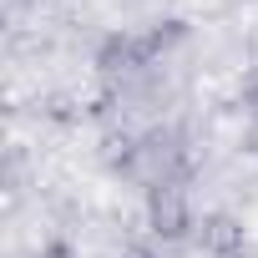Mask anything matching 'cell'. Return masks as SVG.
<instances>
[{"mask_svg": "<svg viewBox=\"0 0 258 258\" xmlns=\"http://www.w3.org/2000/svg\"><path fill=\"white\" fill-rule=\"evenodd\" d=\"M152 223H157V233H182L187 228V203H182V192L172 182L152 187Z\"/></svg>", "mask_w": 258, "mask_h": 258, "instance_id": "1", "label": "cell"}, {"mask_svg": "<svg viewBox=\"0 0 258 258\" xmlns=\"http://www.w3.org/2000/svg\"><path fill=\"white\" fill-rule=\"evenodd\" d=\"M198 243H203L213 258H228V253L243 243V228H238L228 213H213V218H203V228H198Z\"/></svg>", "mask_w": 258, "mask_h": 258, "instance_id": "2", "label": "cell"}, {"mask_svg": "<svg viewBox=\"0 0 258 258\" xmlns=\"http://www.w3.org/2000/svg\"><path fill=\"white\" fill-rule=\"evenodd\" d=\"M41 258H76V248L56 238V243H46V248H41Z\"/></svg>", "mask_w": 258, "mask_h": 258, "instance_id": "3", "label": "cell"}]
</instances>
